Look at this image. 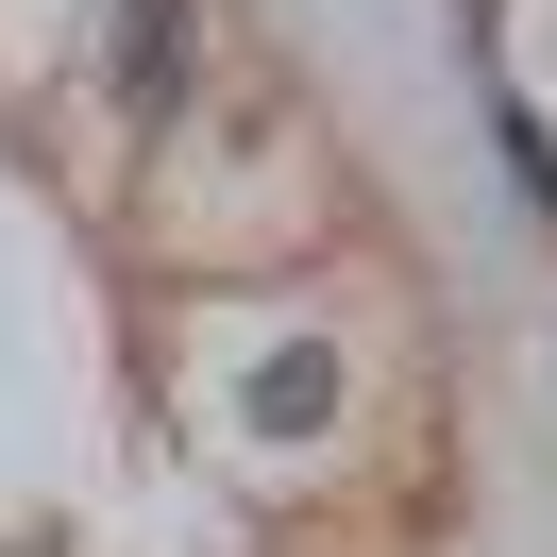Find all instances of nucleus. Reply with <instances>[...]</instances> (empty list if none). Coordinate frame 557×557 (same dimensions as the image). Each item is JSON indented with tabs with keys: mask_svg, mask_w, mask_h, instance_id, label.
<instances>
[{
	"mask_svg": "<svg viewBox=\"0 0 557 557\" xmlns=\"http://www.w3.org/2000/svg\"><path fill=\"white\" fill-rule=\"evenodd\" d=\"M119 17H136V35H119V85H186V0H119Z\"/></svg>",
	"mask_w": 557,
	"mask_h": 557,
	"instance_id": "obj_1",
	"label": "nucleus"
}]
</instances>
